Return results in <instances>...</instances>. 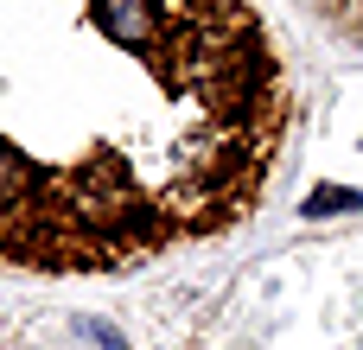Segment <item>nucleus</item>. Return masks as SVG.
I'll use <instances>...</instances> for the list:
<instances>
[{
  "label": "nucleus",
  "instance_id": "nucleus-3",
  "mask_svg": "<svg viewBox=\"0 0 363 350\" xmlns=\"http://www.w3.org/2000/svg\"><path fill=\"white\" fill-rule=\"evenodd\" d=\"M332 210H363V191H351V185H319L306 204H300V217H332Z\"/></svg>",
  "mask_w": 363,
  "mask_h": 350
},
{
  "label": "nucleus",
  "instance_id": "nucleus-2",
  "mask_svg": "<svg viewBox=\"0 0 363 350\" xmlns=\"http://www.w3.org/2000/svg\"><path fill=\"white\" fill-rule=\"evenodd\" d=\"M38 185V172H32V159L13 147V140H0V210H13L26 191Z\"/></svg>",
  "mask_w": 363,
  "mask_h": 350
},
{
  "label": "nucleus",
  "instance_id": "nucleus-1",
  "mask_svg": "<svg viewBox=\"0 0 363 350\" xmlns=\"http://www.w3.org/2000/svg\"><path fill=\"white\" fill-rule=\"evenodd\" d=\"M89 13H96V26H102L115 45H128V51H160V38H166L160 0H89Z\"/></svg>",
  "mask_w": 363,
  "mask_h": 350
},
{
  "label": "nucleus",
  "instance_id": "nucleus-4",
  "mask_svg": "<svg viewBox=\"0 0 363 350\" xmlns=\"http://www.w3.org/2000/svg\"><path fill=\"white\" fill-rule=\"evenodd\" d=\"M77 332H83V338H89V344H96V350H128V338H121L115 325H102V319H83Z\"/></svg>",
  "mask_w": 363,
  "mask_h": 350
}]
</instances>
